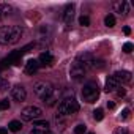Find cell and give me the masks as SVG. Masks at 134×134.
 <instances>
[{
	"label": "cell",
	"instance_id": "1",
	"mask_svg": "<svg viewBox=\"0 0 134 134\" xmlns=\"http://www.w3.org/2000/svg\"><path fill=\"white\" fill-rule=\"evenodd\" d=\"M22 36V29L19 25H5L0 27V44H13L18 43L19 38Z\"/></svg>",
	"mask_w": 134,
	"mask_h": 134
},
{
	"label": "cell",
	"instance_id": "2",
	"mask_svg": "<svg viewBox=\"0 0 134 134\" xmlns=\"http://www.w3.org/2000/svg\"><path fill=\"white\" fill-rule=\"evenodd\" d=\"M79 110V103L74 98H65L58 104V115H71Z\"/></svg>",
	"mask_w": 134,
	"mask_h": 134
},
{
	"label": "cell",
	"instance_id": "3",
	"mask_svg": "<svg viewBox=\"0 0 134 134\" xmlns=\"http://www.w3.org/2000/svg\"><path fill=\"white\" fill-rule=\"evenodd\" d=\"M99 96V87L96 82H87L82 88V98L85 103H95Z\"/></svg>",
	"mask_w": 134,
	"mask_h": 134
},
{
	"label": "cell",
	"instance_id": "4",
	"mask_svg": "<svg viewBox=\"0 0 134 134\" xmlns=\"http://www.w3.org/2000/svg\"><path fill=\"white\" fill-rule=\"evenodd\" d=\"M33 90H35V95H36L38 98H41V99H44V101H46V99H47V96L52 93V90H54V88H52V85H51L49 82H36Z\"/></svg>",
	"mask_w": 134,
	"mask_h": 134
},
{
	"label": "cell",
	"instance_id": "5",
	"mask_svg": "<svg viewBox=\"0 0 134 134\" xmlns=\"http://www.w3.org/2000/svg\"><path fill=\"white\" fill-rule=\"evenodd\" d=\"M41 114H43V110H41L40 107H36V106H29V107H25V109L21 112V117H22V120H25V121H32V120L40 118Z\"/></svg>",
	"mask_w": 134,
	"mask_h": 134
},
{
	"label": "cell",
	"instance_id": "6",
	"mask_svg": "<svg viewBox=\"0 0 134 134\" xmlns=\"http://www.w3.org/2000/svg\"><path fill=\"white\" fill-rule=\"evenodd\" d=\"M11 96H13L14 101L22 103V101L25 99V96H27V92H25V88H24L22 85H14L13 90H11Z\"/></svg>",
	"mask_w": 134,
	"mask_h": 134
},
{
	"label": "cell",
	"instance_id": "7",
	"mask_svg": "<svg viewBox=\"0 0 134 134\" xmlns=\"http://www.w3.org/2000/svg\"><path fill=\"white\" fill-rule=\"evenodd\" d=\"M49 132V123L44 120L35 121L33 128H32V134H47Z\"/></svg>",
	"mask_w": 134,
	"mask_h": 134
},
{
	"label": "cell",
	"instance_id": "8",
	"mask_svg": "<svg viewBox=\"0 0 134 134\" xmlns=\"http://www.w3.org/2000/svg\"><path fill=\"white\" fill-rule=\"evenodd\" d=\"M70 74H71V77H73L74 81H81V79L84 77V74H85V70L82 68V66H81L77 62H74V63L71 65V71H70Z\"/></svg>",
	"mask_w": 134,
	"mask_h": 134
},
{
	"label": "cell",
	"instance_id": "9",
	"mask_svg": "<svg viewBox=\"0 0 134 134\" xmlns=\"http://www.w3.org/2000/svg\"><path fill=\"white\" fill-rule=\"evenodd\" d=\"M93 60H95V58H93V55H92V54H82V55H79V58H77L76 62H77V63L82 66V68L87 71L88 68H92Z\"/></svg>",
	"mask_w": 134,
	"mask_h": 134
},
{
	"label": "cell",
	"instance_id": "10",
	"mask_svg": "<svg viewBox=\"0 0 134 134\" xmlns=\"http://www.w3.org/2000/svg\"><path fill=\"white\" fill-rule=\"evenodd\" d=\"M114 77L117 79L118 84H120V82H125V84H126V82H131V73H129V71H125V70H123V71H117V73L114 74Z\"/></svg>",
	"mask_w": 134,
	"mask_h": 134
},
{
	"label": "cell",
	"instance_id": "11",
	"mask_svg": "<svg viewBox=\"0 0 134 134\" xmlns=\"http://www.w3.org/2000/svg\"><path fill=\"white\" fill-rule=\"evenodd\" d=\"M38 68H40V63H38V60H35V58H32V60H29V62L25 63V73H27V74L36 73Z\"/></svg>",
	"mask_w": 134,
	"mask_h": 134
},
{
	"label": "cell",
	"instance_id": "12",
	"mask_svg": "<svg viewBox=\"0 0 134 134\" xmlns=\"http://www.w3.org/2000/svg\"><path fill=\"white\" fill-rule=\"evenodd\" d=\"M38 63L40 65H52L54 63V55L49 54L47 51L46 52H41L40 54V58H38Z\"/></svg>",
	"mask_w": 134,
	"mask_h": 134
},
{
	"label": "cell",
	"instance_id": "13",
	"mask_svg": "<svg viewBox=\"0 0 134 134\" xmlns=\"http://www.w3.org/2000/svg\"><path fill=\"white\" fill-rule=\"evenodd\" d=\"M73 16H74V5H66L65 8V14H63V19L66 24H70L73 21Z\"/></svg>",
	"mask_w": 134,
	"mask_h": 134
},
{
	"label": "cell",
	"instance_id": "14",
	"mask_svg": "<svg viewBox=\"0 0 134 134\" xmlns=\"http://www.w3.org/2000/svg\"><path fill=\"white\" fill-rule=\"evenodd\" d=\"M60 93H62L60 90L54 88V90H52V93H51V95L47 96V99H46L44 103H47V106H54V104H55V103L58 101V98H60Z\"/></svg>",
	"mask_w": 134,
	"mask_h": 134
},
{
	"label": "cell",
	"instance_id": "15",
	"mask_svg": "<svg viewBox=\"0 0 134 134\" xmlns=\"http://www.w3.org/2000/svg\"><path fill=\"white\" fill-rule=\"evenodd\" d=\"M115 88H118V82H117V79H115L114 76H110V77L106 81V88H104V90L109 93V92H114Z\"/></svg>",
	"mask_w": 134,
	"mask_h": 134
},
{
	"label": "cell",
	"instance_id": "16",
	"mask_svg": "<svg viewBox=\"0 0 134 134\" xmlns=\"http://www.w3.org/2000/svg\"><path fill=\"white\" fill-rule=\"evenodd\" d=\"M114 8H115L117 13H120V14H126V13H128V3L123 2V0H120V2L114 3Z\"/></svg>",
	"mask_w": 134,
	"mask_h": 134
},
{
	"label": "cell",
	"instance_id": "17",
	"mask_svg": "<svg viewBox=\"0 0 134 134\" xmlns=\"http://www.w3.org/2000/svg\"><path fill=\"white\" fill-rule=\"evenodd\" d=\"M21 128H22V123H21V121H18V120H13V121H10V125H8V129H10V131H13V132L21 131Z\"/></svg>",
	"mask_w": 134,
	"mask_h": 134
},
{
	"label": "cell",
	"instance_id": "18",
	"mask_svg": "<svg viewBox=\"0 0 134 134\" xmlns=\"http://www.w3.org/2000/svg\"><path fill=\"white\" fill-rule=\"evenodd\" d=\"M104 24H106L107 27H110V29H112V27L115 25V16H114V14H107V16H106V19H104Z\"/></svg>",
	"mask_w": 134,
	"mask_h": 134
},
{
	"label": "cell",
	"instance_id": "19",
	"mask_svg": "<svg viewBox=\"0 0 134 134\" xmlns=\"http://www.w3.org/2000/svg\"><path fill=\"white\" fill-rule=\"evenodd\" d=\"M93 118H95L96 121H101V120L104 118V112H103V109H95V110H93Z\"/></svg>",
	"mask_w": 134,
	"mask_h": 134
},
{
	"label": "cell",
	"instance_id": "20",
	"mask_svg": "<svg viewBox=\"0 0 134 134\" xmlns=\"http://www.w3.org/2000/svg\"><path fill=\"white\" fill-rule=\"evenodd\" d=\"M79 24L84 25V27H88V25H90V19H88V16H81V18H79Z\"/></svg>",
	"mask_w": 134,
	"mask_h": 134
},
{
	"label": "cell",
	"instance_id": "21",
	"mask_svg": "<svg viewBox=\"0 0 134 134\" xmlns=\"http://www.w3.org/2000/svg\"><path fill=\"white\" fill-rule=\"evenodd\" d=\"M85 131H87V126H85V125H77V126L74 128V132H76V134H85Z\"/></svg>",
	"mask_w": 134,
	"mask_h": 134
},
{
	"label": "cell",
	"instance_id": "22",
	"mask_svg": "<svg viewBox=\"0 0 134 134\" xmlns=\"http://www.w3.org/2000/svg\"><path fill=\"white\" fill-rule=\"evenodd\" d=\"M103 66H104V62L103 60H93V65H92V68H98V70H101L103 68Z\"/></svg>",
	"mask_w": 134,
	"mask_h": 134
},
{
	"label": "cell",
	"instance_id": "23",
	"mask_svg": "<svg viewBox=\"0 0 134 134\" xmlns=\"http://www.w3.org/2000/svg\"><path fill=\"white\" fill-rule=\"evenodd\" d=\"M10 109V101L8 99H2L0 101V110H7Z\"/></svg>",
	"mask_w": 134,
	"mask_h": 134
},
{
	"label": "cell",
	"instance_id": "24",
	"mask_svg": "<svg viewBox=\"0 0 134 134\" xmlns=\"http://www.w3.org/2000/svg\"><path fill=\"white\" fill-rule=\"evenodd\" d=\"M11 10H13V8H11L10 5H2V11H3L5 14H10V13H11Z\"/></svg>",
	"mask_w": 134,
	"mask_h": 134
},
{
	"label": "cell",
	"instance_id": "25",
	"mask_svg": "<svg viewBox=\"0 0 134 134\" xmlns=\"http://www.w3.org/2000/svg\"><path fill=\"white\" fill-rule=\"evenodd\" d=\"M123 51H125L126 54H129V52L132 51V44H131V43H126V44L123 46Z\"/></svg>",
	"mask_w": 134,
	"mask_h": 134
},
{
	"label": "cell",
	"instance_id": "26",
	"mask_svg": "<svg viewBox=\"0 0 134 134\" xmlns=\"http://www.w3.org/2000/svg\"><path fill=\"white\" fill-rule=\"evenodd\" d=\"M129 117V109H123V112H121V118L125 120V118H128Z\"/></svg>",
	"mask_w": 134,
	"mask_h": 134
},
{
	"label": "cell",
	"instance_id": "27",
	"mask_svg": "<svg viewBox=\"0 0 134 134\" xmlns=\"http://www.w3.org/2000/svg\"><path fill=\"white\" fill-rule=\"evenodd\" d=\"M0 87H2V88H8V82L3 81V79H0Z\"/></svg>",
	"mask_w": 134,
	"mask_h": 134
},
{
	"label": "cell",
	"instance_id": "28",
	"mask_svg": "<svg viewBox=\"0 0 134 134\" xmlns=\"http://www.w3.org/2000/svg\"><path fill=\"white\" fill-rule=\"evenodd\" d=\"M125 93H126V92H125V88H120V90L117 92V95H118V96H125Z\"/></svg>",
	"mask_w": 134,
	"mask_h": 134
},
{
	"label": "cell",
	"instance_id": "29",
	"mask_svg": "<svg viewBox=\"0 0 134 134\" xmlns=\"http://www.w3.org/2000/svg\"><path fill=\"white\" fill-rule=\"evenodd\" d=\"M107 107H109V109H114V107H115V103H114V101H109V103H107Z\"/></svg>",
	"mask_w": 134,
	"mask_h": 134
},
{
	"label": "cell",
	"instance_id": "30",
	"mask_svg": "<svg viewBox=\"0 0 134 134\" xmlns=\"http://www.w3.org/2000/svg\"><path fill=\"white\" fill-rule=\"evenodd\" d=\"M123 32H125V35H129V33H131V29H129V27H125Z\"/></svg>",
	"mask_w": 134,
	"mask_h": 134
},
{
	"label": "cell",
	"instance_id": "31",
	"mask_svg": "<svg viewBox=\"0 0 134 134\" xmlns=\"http://www.w3.org/2000/svg\"><path fill=\"white\" fill-rule=\"evenodd\" d=\"M0 134H8V131H7V129H3V128H0Z\"/></svg>",
	"mask_w": 134,
	"mask_h": 134
},
{
	"label": "cell",
	"instance_id": "32",
	"mask_svg": "<svg viewBox=\"0 0 134 134\" xmlns=\"http://www.w3.org/2000/svg\"><path fill=\"white\" fill-rule=\"evenodd\" d=\"M87 134H93V132H87Z\"/></svg>",
	"mask_w": 134,
	"mask_h": 134
}]
</instances>
